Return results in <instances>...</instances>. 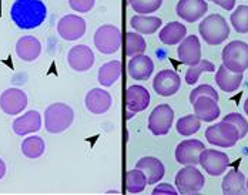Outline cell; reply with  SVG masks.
<instances>
[{
  "mask_svg": "<svg viewBox=\"0 0 248 195\" xmlns=\"http://www.w3.org/2000/svg\"><path fill=\"white\" fill-rule=\"evenodd\" d=\"M47 7L42 0H16L10 7V19L22 30L36 29L45 23Z\"/></svg>",
  "mask_w": 248,
  "mask_h": 195,
  "instance_id": "cell-1",
  "label": "cell"
},
{
  "mask_svg": "<svg viewBox=\"0 0 248 195\" xmlns=\"http://www.w3.org/2000/svg\"><path fill=\"white\" fill-rule=\"evenodd\" d=\"M75 120V111L69 104L53 103L45 111V128L50 134L66 131Z\"/></svg>",
  "mask_w": 248,
  "mask_h": 195,
  "instance_id": "cell-2",
  "label": "cell"
},
{
  "mask_svg": "<svg viewBox=\"0 0 248 195\" xmlns=\"http://www.w3.org/2000/svg\"><path fill=\"white\" fill-rule=\"evenodd\" d=\"M199 31L207 45L218 46L230 36V26L221 15L214 13L202 19L199 26Z\"/></svg>",
  "mask_w": 248,
  "mask_h": 195,
  "instance_id": "cell-3",
  "label": "cell"
},
{
  "mask_svg": "<svg viewBox=\"0 0 248 195\" xmlns=\"http://www.w3.org/2000/svg\"><path fill=\"white\" fill-rule=\"evenodd\" d=\"M223 64L234 73H244L248 69V45L241 40H234L223 49Z\"/></svg>",
  "mask_w": 248,
  "mask_h": 195,
  "instance_id": "cell-4",
  "label": "cell"
},
{
  "mask_svg": "<svg viewBox=\"0 0 248 195\" xmlns=\"http://www.w3.org/2000/svg\"><path fill=\"white\" fill-rule=\"evenodd\" d=\"M205 138L213 146L231 148L238 143L240 134L232 122L223 120L221 122H216L214 125H210L205 130Z\"/></svg>",
  "mask_w": 248,
  "mask_h": 195,
  "instance_id": "cell-5",
  "label": "cell"
},
{
  "mask_svg": "<svg viewBox=\"0 0 248 195\" xmlns=\"http://www.w3.org/2000/svg\"><path fill=\"white\" fill-rule=\"evenodd\" d=\"M205 185V178L196 165H186L175 175V188L178 194L193 195L200 194Z\"/></svg>",
  "mask_w": 248,
  "mask_h": 195,
  "instance_id": "cell-6",
  "label": "cell"
},
{
  "mask_svg": "<svg viewBox=\"0 0 248 195\" xmlns=\"http://www.w3.org/2000/svg\"><path fill=\"white\" fill-rule=\"evenodd\" d=\"M94 46L103 54H114L122 46V33L114 25H103L94 33Z\"/></svg>",
  "mask_w": 248,
  "mask_h": 195,
  "instance_id": "cell-7",
  "label": "cell"
},
{
  "mask_svg": "<svg viewBox=\"0 0 248 195\" xmlns=\"http://www.w3.org/2000/svg\"><path fill=\"white\" fill-rule=\"evenodd\" d=\"M200 165L211 177L223 175L227 167L230 165V158L223 151L213 148H204L200 154Z\"/></svg>",
  "mask_w": 248,
  "mask_h": 195,
  "instance_id": "cell-8",
  "label": "cell"
},
{
  "mask_svg": "<svg viewBox=\"0 0 248 195\" xmlns=\"http://www.w3.org/2000/svg\"><path fill=\"white\" fill-rule=\"evenodd\" d=\"M174 120V110L169 104H158L150 114L149 131L154 135H167Z\"/></svg>",
  "mask_w": 248,
  "mask_h": 195,
  "instance_id": "cell-9",
  "label": "cell"
},
{
  "mask_svg": "<svg viewBox=\"0 0 248 195\" xmlns=\"http://www.w3.org/2000/svg\"><path fill=\"white\" fill-rule=\"evenodd\" d=\"M57 33L63 40L75 42L86 33V22L76 15H66L57 23Z\"/></svg>",
  "mask_w": 248,
  "mask_h": 195,
  "instance_id": "cell-10",
  "label": "cell"
},
{
  "mask_svg": "<svg viewBox=\"0 0 248 195\" xmlns=\"http://www.w3.org/2000/svg\"><path fill=\"white\" fill-rule=\"evenodd\" d=\"M27 107V96L23 90L12 87L1 93L0 108L9 116H17Z\"/></svg>",
  "mask_w": 248,
  "mask_h": 195,
  "instance_id": "cell-11",
  "label": "cell"
},
{
  "mask_svg": "<svg viewBox=\"0 0 248 195\" xmlns=\"http://www.w3.org/2000/svg\"><path fill=\"white\" fill-rule=\"evenodd\" d=\"M180 86H181V78L173 70H161L155 74L153 80V89L161 97L174 96L180 90Z\"/></svg>",
  "mask_w": 248,
  "mask_h": 195,
  "instance_id": "cell-12",
  "label": "cell"
},
{
  "mask_svg": "<svg viewBox=\"0 0 248 195\" xmlns=\"http://www.w3.org/2000/svg\"><path fill=\"white\" fill-rule=\"evenodd\" d=\"M67 63L75 72H87L94 64V53L86 45H77L69 50Z\"/></svg>",
  "mask_w": 248,
  "mask_h": 195,
  "instance_id": "cell-13",
  "label": "cell"
},
{
  "mask_svg": "<svg viewBox=\"0 0 248 195\" xmlns=\"http://www.w3.org/2000/svg\"><path fill=\"white\" fill-rule=\"evenodd\" d=\"M204 148V143L200 140L181 141L175 148V160L181 165H199L200 154Z\"/></svg>",
  "mask_w": 248,
  "mask_h": 195,
  "instance_id": "cell-14",
  "label": "cell"
},
{
  "mask_svg": "<svg viewBox=\"0 0 248 195\" xmlns=\"http://www.w3.org/2000/svg\"><path fill=\"white\" fill-rule=\"evenodd\" d=\"M177 57L183 64L187 66H196L201 60V43L196 34L187 36L180 42Z\"/></svg>",
  "mask_w": 248,
  "mask_h": 195,
  "instance_id": "cell-15",
  "label": "cell"
},
{
  "mask_svg": "<svg viewBox=\"0 0 248 195\" xmlns=\"http://www.w3.org/2000/svg\"><path fill=\"white\" fill-rule=\"evenodd\" d=\"M208 10L205 0H180L175 6L177 16L188 23H194L204 17Z\"/></svg>",
  "mask_w": 248,
  "mask_h": 195,
  "instance_id": "cell-16",
  "label": "cell"
},
{
  "mask_svg": "<svg viewBox=\"0 0 248 195\" xmlns=\"http://www.w3.org/2000/svg\"><path fill=\"white\" fill-rule=\"evenodd\" d=\"M150 97L149 90L143 86H130L127 90H125V105H127V110L137 114V113H141L144 111L147 107L150 105Z\"/></svg>",
  "mask_w": 248,
  "mask_h": 195,
  "instance_id": "cell-17",
  "label": "cell"
},
{
  "mask_svg": "<svg viewBox=\"0 0 248 195\" xmlns=\"http://www.w3.org/2000/svg\"><path fill=\"white\" fill-rule=\"evenodd\" d=\"M86 108L93 114H104L110 110L113 104L111 94L103 89H92L84 98Z\"/></svg>",
  "mask_w": 248,
  "mask_h": 195,
  "instance_id": "cell-18",
  "label": "cell"
},
{
  "mask_svg": "<svg viewBox=\"0 0 248 195\" xmlns=\"http://www.w3.org/2000/svg\"><path fill=\"white\" fill-rule=\"evenodd\" d=\"M127 72H128V75L134 80H139V81L149 80L154 72V63L151 57L146 56L144 53L137 54V56H133L131 60L128 61Z\"/></svg>",
  "mask_w": 248,
  "mask_h": 195,
  "instance_id": "cell-19",
  "label": "cell"
},
{
  "mask_svg": "<svg viewBox=\"0 0 248 195\" xmlns=\"http://www.w3.org/2000/svg\"><path fill=\"white\" fill-rule=\"evenodd\" d=\"M194 114L201 121L211 122L220 117L221 108L218 105V101L211 97H197L193 103Z\"/></svg>",
  "mask_w": 248,
  "mask_h": 195,
  "instance_id": "cell-20",
  "label": "cell"
},
{
  "mask_svg": "<svg viewBox=\"0 0 248 195\" xmlns=\"http://www.w3.org/2000/svg\"><path fill=\"white\" fill-rule=\"evenodd\" d=\"M136 168H140L146 174L149 185H154L158 181H161L164 178V174H166V168H164L163 163L155 157H143V158H140L137 161V164H136Z\"/></svg>",
  "mask_w": 248,
  "mask_h": 195,
  "instance_id": "cell-21",
  "label": "cell"
},
{
  "mask_svg": "<svg viewBox=\"0 0 248 195\" xmlns=\"http://www.w3.org/2000/svg\"><path fill=\"white\" fill-rule=\"evenodd\" d=\"M16 54L20 60L31 63L42 54V43L34 36H23L16 43Z\"/></svg>",
  "mask_w": 248,
  "mask_h": 195,
  "instance_id": "cell-22",
  "label": "cell"
},
{
  "mask_svg": "<svg viewBox=\"0 0 248 195\" xmlns=\"http://www.w3.org/2000/svg\"><path fill=\"white\" fill-rule=\"evenodd\" d=\"M13 131L17 135H27L30 133H36L42 128V116L36 110H30L23 116L17 117L13 121Z\"/></svg>",
  "mask_w": 248,
  "mask_h": 195,
  "instance_id": "cell-23",
  "label": "cell"
},
{
  "mask_svg": "<svg viewBox=\"0 0 248 195\" xmlns=\"http://www.w3.org/2000/svg\"><path fill=\"white\" fill-rule=\"evenodd\" d=\"M246 175L241 171L230 170L227 172V175L224 177L221 188H223V194L225 195H243L247 194L248 190L246 187Z\"/></svg>",
  "mask_w": 248,
  "mask_h": 195,
  "instance_id": "cell-24",
  "label": "cell"
},
{
  "mask_svg": "<svg viewBox=\"0 0 248 195\" xmlns=\"http://www.w3.org/2000/svg\"><path fill=\"white\" fill-rule=\"evenodd\" d=\"M216 83L217 86L225 93H234L240 89L243 83V73H234L228 70L225 66H220V69L216 73Z\"/></svg>",
  "mask_w": 248,
  "mask_h": 195,
  "instance_id": "cell-25",
  "label": "cell"
},
{
  "mask_svg": "<svg viewBox=\"0 0 248 195\" xmlns=\"http://www.w3.org/2000/svg\"><path fill=\"white\" fill-rule=\"evenodd\" d=\"M131 29H134V31L141 33V34H153L155 33L158 29H161L163 20L160 17L155 16H147V15H136L131 17L130 20Z\"/></svg>",
  "mask_w": 248,
  "mask_h": 195,
  "instance_id": "cell-26",
  "label": "cell"
},
{
  "mask_svg": "<svg viewBox=\"0 0 248 195\" xmlns=\"http://www.w3.org/2000/svg\"><path fill=\"white\" fill-rule=\"evenodd\" d=\"M187 36V27L181 25L180 22H170L160 30V40L167 45V46H174L178 45L184 37Z\"/></svg>",
  "mask_w": 248,
  "mask_h": 195,
  "instance_id": "cell-27",
  "label": "cell"
},
{
  "mask_svg": "<svg viewBox=\"0 0 248 195\" xmlns=\"http://www.w3.org/2000/svg\"><path fill=\"white\" fill-rule=\"evenodd\" d=\"M120 74H122L120 61L119 60H111V61H107L106 64H103L99 69L97 81L100 83V86L111 87L120 78Z\"/></svg>",
  "mask_w": 248,
  "mask_h": 195,
  "instance_id": "cell-28",
  "label": "cell"
},
{
  "mask_svg": "<svg viewBox=\"0 0 248 195\" xmlns=\"http://www.w3.org/2000/svg\"><path fill=\"white\" fill-rule=\"evenodd\" d=\"M147 187L146 174L140 168L127 171L125 174V190L128 194H140Z\"/></svg>",
  "mask_w": 248,
  "mask_h": 195,
  "instance_id": "cell-29",
  "label": "cell"
},
{
  "mask_svg": "<svg viewBox=\"0 0 248 195\" xmlns=\"http://www.w3.org/2000/svg\"><path fill=\"white\" fill-rule=\"evenodd\" d=\"M46 144L42 137L39 135H31L27 137L25 141L22 143V154L27 158H39L45 154Z\"/></svg>",
  "mask_w": 248,
  "mask_h": 195,
  "instance_id": "cell-30",
  "label": "cell"
},
{
  "mask_svg": "<svg viewBox=\"0 0 248 195\" xmlns=\"http://www.w3.org/2000/svg\"><path fill=\"white\" fill-rule=\"evenodd\" d=\"M146 49H147V43L140 33H137V31L125 33V54L128 57L143 54Z\"/></svg>",
  "mask_w": 248,
  "mask_h": 195,
  "instance_id": "cell-31",
  "label": "cell"
},
{
  "mask_svg": "<svg viewBox=\"0 0 248 195\" xmlns=\"http://www.w3.org/2000/svg\"><path fill=\"white\" fill-rule=\"evenodd\" d=\"M200 127H201V120L196 114H188V116L181 117L175 125L177 133L180 135H186V137L196 134L200 130Z\"/></svg>",
  "mask_w": 248,
  "mask_h": 195,
  "instance_id": "cell-32",
  "label": "cell"
},
{
  "mask_svg": "<svg viewBox=\"0 0 248 195\" xmlns=\"http://www.w3.org/2000/svg\"><path fill=\"white\" fill-rule=\"evenodd\" d=\"M204 72H210V73L216 72L214 64L210 60H205V59L200 60L196 66H190L188 67V70L186 72V81H187V84H191V86L196 84L199 81L200 77H201V74L204 73Z\"/></svg>",
  "mask_w": 248,
  "mask_h": 195,
  "instance_id": "cell-33",
  "label": "cell"
},
{
  "mask_svg": "<svg viewBox=\"0 0 248 195\" xmlns=\"http://www.w3.org/2000/svg\"><path fill=\"white\" fill-rule=\"evenodd\" d=\"M231 25L237 33H248V6H238L231 15Z\"/></svg>",
  "mask_w": 248,
  "mask_h": 195,
  "instance_id": "cell-34",
  "label": "cell"
},
{
  "mask_svg": "<svg viewBox=\"0 0 248 195\" xmlns=\"http://www.w3.org/2000/svg\"><path fill=\"white\" fill-rule=\"evenodd\" d=\"M128 4L139 15H150L161 7L163 0H128Z\"/></svg>",
  "mask_w": 248,
  "mask_h": 195,
  "instance_id": "cell-35",
  "label": "cell"
},
{
  "mask_svg": "<svg viewBox=\"0 0 248 195\" xmlns=\"http://www.w3.org/2000/svg\"><path fill=\"white\" fill-rule=\"evenodd\" d=\"M224 121L232 122L237 130H238V134H240V140L244 138L248 133V121L244 119V116H241L240 113H230L224 117Z\"/></svg>",
  "mask_w": 248,
  "mask_h": 195,
  "instance_id": "cell-36",
  "label": "cell"
},
{
  "mask_svg": "<svg viewBox=\"0 0 248 195\" xmlns=\"http://www.w3.org/2000/svg\"><path fill=\"white\" fill-rule=\"evenodd\" d=\"M197 97H211L218 101V93L216 91V89L210 84H201L199 87H196L191 93H190V103L193 104Z\"/></svg>",
  "mask_w": 248,
  "mask_h": 195,
  "instance_id": "cell-37",
  "label": "cell"
},
{
  "mask_svg": "<svg viewBox=\"0 0 248 195\" xmlns=\"http://www.w3.org/2000/svg\"><path fill=\"white\" fill-rule=\"evenodd\" d=\"M96 0H69L70 7L78 13H89L94 7Z\"/></svg>",
  "mask_w": 248,
  "mask_h": 195,
  "instance_id": "cell-38",
  "label": "cell"
},
{
  "mask_svg": "<svg viewBox=\"0 0 248 195\" xmlns=\"http://www.w3.org/2000/svg\"><path fill=\"white\" fill-rule=\"evenodd\" d=\"M153 194L157 195V194H167V195H175L178 194V191L174 188L173 185H170V184H166V182H161V184H158L154 190H153Z\"/></svg>",
  "mask_w": 248,
  "mask_h": 195,
  "instance_id": "cell-39",
  "label": "cell"
},
{
  "mask_svg": "<svg viewBox=\"0 0 248 195\" xmlns=\"http://www.w3.org/2000/svg\"><path fill=\"white\" fill-rule=\"evenodd\" d=\"M210 1H214L216 4L223 7L224 10H232L235 6V0H210Z\"/></svg>",
  "mask_w": 248,
  "mask_h": 195,
  "instance_id": "cell-40",
  "label": "cell"
},
{
  "mask_svg": "<svg viewBox=\"0 0 248 195\" xmlns=\"http://www.w3.org/2000/svg\"><path fill=\"white\" fill-rule=\"evenodd\" d=\"M4 175H6V164H4V161L0 158V180H1Z\"/></svg>",
  "mask_w": 248,
  "mask_h": 195,
  "instance_id": "cell-41",
  "label": "cell"
},
{
  "mask_svg": "<svg viewBox=\"0 0 248 195\" xmlns=\"http://www.w3.org/2000/svg\"><path fill=\"white\" fill-rule=\"evenodd\" d=\"M244 113L248 116V98L246 100V103H244Z\"/></svg>",
  "mask_w": 248,
  "mask_h": 195,
  "instance_id": "cell-42",
  "label": "cell"
},
{
  "mask_svg": "<svg viewBox=\"0 0 248 195\" xmlns=\"http://www.w3.org/2000/svg\"><path fill=\"white\" fill-rule=\"evenodd\" d=\"M246 187H247V190H248V178H247V181H246Z\"/></svg>",
  "mask_w": 248,
  "mask_h": 195,
  "instance_id": "cell-43",
  "label": "cell"
}]
</instances>
